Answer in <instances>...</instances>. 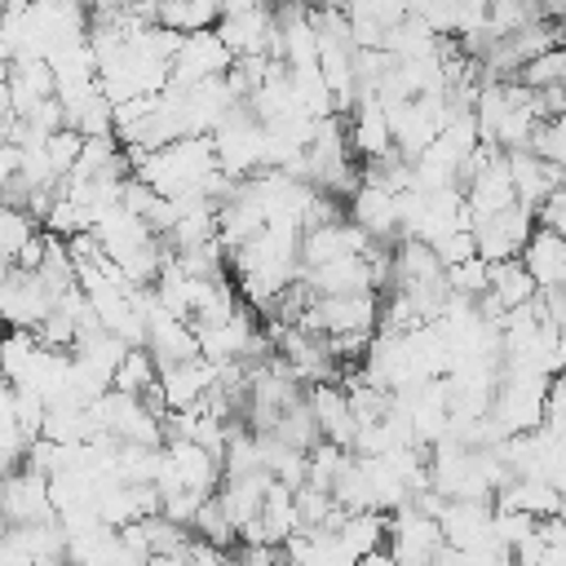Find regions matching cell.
I'll list each match as a JSON object with an SVG mask.
<instances>
[{
  "label": "cell",
  "mask_w": 566,
  "mask_h": 566,
  "mask_svg": "<svg viewBox=\"0 0 566 566\" xmlns=\"http://www.w3.org/2000/svg\"><path fill=\"white\" fill-rule=\"evenodd\" d=\"M548 389H553V376L531 371V367H504L500 371V385H495L491 416L500 420V429L509 438L513 433H535V429H544Z\"/></svg>",
  "instance_id": "cell-1"
},
{
  "label": "cell",
  "mask_w": 566,
  "mask_h": 566,
  "mask_svg": "<svg viewBox=\"0 0 566 566\" xmlns=\"http://www.w3.org/2000/svg\"><path fill=\"white\" fill-rule=\"evenodd\" d=\"M0 509H4V526H49V522H62V513L53 504L49 478L31 473V469H18V473L4 478Z\"/></svg>",
  "instance_id": "cell-2"
},
{
  "label": "cell",
  "mask_w": 566,
  "mask_h": 566,
  "mask_svg": "<svg viewBox=\"0 0 566 566\" xmlns=\"http://www.w3.org/2000/svg\"><path fill=\"white\" fill-rule=\"evenodd\" d=\"M230 66H234V53L226 49V40H221L217 31H190V35L181 40V53L172 57V80H168V84L195 88V84H203V80L230 75Z\"/></svg>",
  "instance_id": "cell-3"
},
{
  "label": "cell",
  "mask_w": 566,
  "mask_h": 566,
  "mask_svg": "<svg viewBox=\"0 0 566 566\" xmlns=\"http://www.w3.org/2000/svg\"><path fill=\"white\" fill-rule=\"evenodd\" d=\"M535 226H539V217L531 212V208H509V212H495V217H486V221H473V239H478V256L482 261H513V256H522V248H526V239L535 234Z\"/></svg>",
  "instance_id": "cell-4"
},
{
  "label": "cell",
  "mask_w": 566,
  "mask_h": 566,
  "mask_svg": "<svg viewBox=\"0 0 566 566\" xmlns=\"http://www.w3.org/2000/svg\"><path fill=\"white\" fill-rule=\"evenodd\" d=\"M438 526L451 548H460V553L482 548L495 535V504L491 500H447L438 513Z\"/></svg>",
  "instance_id": "cell-5"
},
{
  "label": "cell",
  "mask_w": 566,
  "mask_h": 566,
  "mask_svg": "<svg viewBox=\"0 0 566 566\" xmlns=\"http://www.w3.org/2000/svg\"><path fill=\"white\" fill-rule=\"evenodd\" d=\"M305 398H310V407L318 416L323 442H336V447L354 451V442H358V416L349 407V389L336 385V380H327V385H310Z\"/></svg>",
  "instance_id": "cell-6"
},
{
  "label": "cell",
  "mask_w": 566,
  "mask_h": 566,
  "mask_svg": "<svg viewBox=\"0 0 566 566\" xmlns=\"http://www.w3.org/2000/svg\"><path fill=\"white\" fill-rule=\"evenodd\" d=\"M376 239L354 226V221H336V226H318V230H305L301 239V265L305 270H318V265H332L340 256H354V252H367Z\"/></svg>",
  "instance_id": "cell-7"
},
{
  "label": "cell",
  "mask_w": 566,
  "mask_h": 566,
  "mask_svg": "<svg viewBox=\"0 0 566 566\" xmlns=\"http://www.w3.org/2000/svg\"><path fill=\"white\" fill-rule=\"evenodd\" d=\"M464 199H469L473 221H486V217H495V212L517 208V186H513V172H509V155H504V150L464 186Z\"/></svg>",
  "instance_id": "cell-8"
},
{
  "label": "cell",
  "mask_w": 566,
  "mask_h": 566,
  "mask_svg": "<svg viewBox=\"0 0 566 566\" xmlns=\"http://www.w3.org/2000/svg\"><path fill=\"white\" fill-rule=\"evenodd\" d=\"M349 221L363 226L376 243H389V239H402V221H398V195L385 190V186H371L363 181L349 199Z\"/></svg>",
  "instance_id": "cell-9"
},
{
  "label": "cell",
  "mask_w": 566,
  "mask_h": 566,
  "mask_svg": "<svg viewBox=\"0 0 566 566\" xmlns=\"http://www.w3.org/2000/svg\"><path fill=\"white\" fill-rule=\"evenodd\" d=\"M305 287L314 296H349V292H376V270L367 261V252H354V256H340L332 265H318V270H305Z\"/></svg>",
  "instance_id": "cell-10"
},
{
  "label": "cell",
  "mask_w": 566,
  "mask_h": 566,
  "mask_svg": "<svg viewBox=\"0 0 566 566\" xmlns=\"http://www.w3.org/2000/svg\"><path fill=\"white\" fill-rule=\"evenodd\" d=\"M522 265L531 270V279L539 283V292H557L566 287V239L548 226H535V234L522 248Z\"/></svg>",
  "instance_id": "cell-11"
},
{
  "label": "cell",
  "mask_w": 566,
  "mask_h": 566,
  "mask_svg": "<svg viewBox=\"0 0 566 566\" xmlns=\"http://www.w3.org/2000/svg\"><path fill=\"white\" fill-rule=\"evenodd\" d=\"M270 486H274V478H270L265 469H261V473H226V482H221L217 500L226 504V513H230V522H234V526H248V522H256V517H261Z\"/></svg>",
  "instance_id": "cell-12"
},
{
  "label": "cell",
  "mask_w": 566,
  "mask_h": 566,
  "mask_svg": "<svg viewBox=\"0 0 566 566\" xmlns=\"http://www.w3.org/2000/svg\"><path fill=\"white\" fill-rule=\"evenodd\" d=\"M349 150L367 164V159H380L394 150V124H389V111L380 102H367L349 115Z\"/></svg>",
  "instance_id": "cell-13"
},
{
  "label": "cell",
  "mask_w": 566,
  "mask_h": 566,
  "mask_svg": "<svg viewBox=\"0 0 566 566\" xmlns=\"http://www.w3.org/2000/svg\"><path fill=\"white\" fill-rule=\"evenodd\" d=\"M491 296H495L504 310H522V305L539 301V283L531 279V270L522 265V256L495 261V265H491Z\"/></svg>",
  "instance_id": "cell-14"
},
{
  "label": "cell",
  "mask_w": 566,
  "mask_h": 566,
  "mask_svg": "<svg viewBox=\"0 0 566 566\" xmlns=\"http://www.w3.org/2000/svg\"><path fill=\"white\" fill-rule=\"evenodd\" d=\"M287 447H296V451H314L318 442H323V429H318V416H314V407H310V398H301V402H292L287 411H283V420H279V429H274Z\"/></svg>",
  "instance_id": "cell-15"
},
{
  "label": "cell",
  "mask_w": 566,
  "mask_h": 566,
  "mask_svg": "<svg viewBox=\"0 0 566 566\" xmlns=\"http://www.w3.org/2000/svg\"><path fill=\"white\" fill-rule=\"evenodd\" d=\"M195 539H203V544H212V548H230L234 539H239V526L230 522V513H226V504L217 500V495H208L203 504H199V513H195Z\"/></svg>",
  "instance_id": "cell-16"
},
{
  "label": "cell",
  "mask_w": 566,
  "mask_h": 566,
  "mask_svg": "<svg viewBox=\"0 0 566 566\" xmlns=\"http://www.w3.org/2000/svg\"><path fill=\"white\" fill-rule=\"evenodd\" d=\"M150 385H159V363H155V354H150L146 345H142V349H128L124 363H119V371H115V380H111V389L142 398Z\"/></svg>",
  "instance_id": "cell-17"
},
{
  "label": "cell",
  "mask_w": 566,
  "mask_h": 566,
  "mask_svg": "<svg viewBox=\"0 0 566 566\" xmlns=\"http://www.w3.org/2000/svg\"><path fill=\"white\" fill-rule=\"evenodd\" d=\"M35 234H40V221L27 208H0V252H4V265H13Z\"/></svg>",
  "instance_id": "cell-18"
},
{
  "label": "cell",
  "mask_w": 566,
  "mask_h": 566,
  "mask_svg": "<svg viewBox=\"0 0 566 566\" xmlns=\"http://www.w3.org/2000/svg\"><path fill=\"white\" fill-rule=\"evenodd\" d=\"M517 84H526V88H553V84H566V44H557V49H548V53H539L535 62H526L522 71H517Z\"/></svg>",
  "instance_id": "cell-19"
},
{
  "label": "cell",
  "mask_w": 566,
  "mask_h": 566,
  "mask_svg": "<svg viewBox=\"0 0 566 566\" xmlns=\"http://www.w3.org/2000/svg\"><path fill=\"white\" fill-rule=\"evenodd\" d=\"M447 279H451V292H455V296L478 301V296H486V292H491V261L469 256L464 265H451V270H447Z\"/></svg>",
  "instance_id": "cell-20"
},
{
  "label": "cell",
  "mask_w": 566,
  "mask_h": 566,
  "mask_svg": "<svg viewBox=\"0 0 566 566\" xmlns=\"http://www.w3.org/2000/svg\"><path fill=\"white\" fill-rule=\"evenodd\" d=\"M84 133H75V128H62V133H53L49 142H44V150H49V164H53V172L57 177H71L75 172V164H80V155H84Z\"/></svg>",
  "instance_id": "cell-21"
},
{
  "label": "cell",
  "mask_w": 566,
  "mask_h": 566,
  "mask_svg": "<svg viewBox=\"0 0 566 566\" xmlns=\"http://www.w3.org/2000/svg\"><path fill=\"white\" fill-rule=\"evenodd\" d=\"M531 150H535L539 159L566 168V119H544L539 133H535V142H531Z\"/></svg>",
  "instance_id": "cell-22"
},
{
  "label": "cell",
  "mask_w": 566,
  "mask_h": 566,
  "mask_svg": "<svg viewBox=\"0 0 566 566\" xmlns=\"http://www.w3.org/2000/svg\"><path fill=\"white\" fill-rule=\"evenodd\" d=\"M433 252H438V261L451 270V265H464L469 256H478V239H473V230H455V234L438 239Z\"/></svg>",
  "instance_id": "cell-23"
},
{
  "label": "cell",
  "mask_w": 566,
  "mask_h": 566,
  "mask_svg": "<svg viewBox=\"0 0 566 566\" xmlns=\"http://www.w3.org/2000/svg\"><path fill=\"white\" fill-rule=\"evenodd\" d=\"M562 217H566V181H562V186L548 195V203L539 208V226H553V221H562Z\"/></svg>",
  "instance_id": "cell-24"
},
{
  "label": "cell",
  "mask_w": 566,
  "mask_h": 566,
  "mask_svg": "<svg viewBox=\"0 0 566 566\" xmlns=\"http://www.w3.org/2000/svg\"><path fill=\"white\" fill-rule=\"evenodd\" d=\"M4 566H40V562H31V557H9V553H4Z\"/></svg>",
  "instance_id": "cell-25"
}]
</instances>
